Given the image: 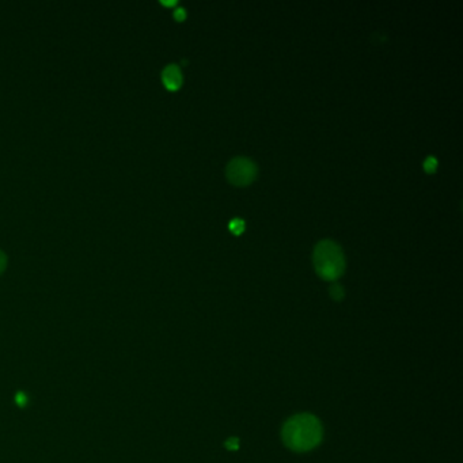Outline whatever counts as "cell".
Segmentation results:
<instances>
[{
    "label": "cell",
    "instance_id": "6da1fadb",
    "mask_svg": "<svg viewBox=\"0 0 463 463\" xmlns=\"http://www.w3.org/2000/svg\"><path fill=\"white\" fill-rule=\"evenodd\" d=\"M322 436V424L310 413L296 415L282 426V442L295 452H306L315 448L321 443Z\"/></svg>",
    "mask_w": 463,
    "mask_h": 463
},
{
    "label": "cell",
    "instance_id": "7a4b0ae2",
    "mask_svg": "<svg viewBox=\"0 0 463 463\" xmlns=\"http://www.w3.org/2000/svg\"><path fill=\"white\" fill-rule=\"evenodd\" d=\"M313 263L317 273L329 282L337 280L345 270V256L337 242L322 240L313 250Z\"/></svg>",
    "mask_w": 463,
    "mask_h": 463
},
{
    "label": "cell",
    "instance_id": "3957f363",
    "mask_svg": "<svg viewBox=\"0 0 463 463\" xmlns=\"http://www.w3.org/2000/svg\"><path fill=\"white\" fill-rule=\"evenodd\" d=\"M257 171V164L247 157H235L226 166V176L228 181L238 186H244L254 181Z\"/></svg>",
    "mask_w": 463,
    "mask_h": 463
},
{
    "label": "cell",
    "instance_id": "277c9868",
    "mask_svg": "<svg viewBox=\"0 0 463 463\" xmlns=\"http://www.w3.org/2000/svg\"><path fill=\"white\" fill-rule=\"evenodd\" d=\"M162 81L163 84L169 89V90H178L181 87L182 72L181 68L177 64H169L164 67V70L162 71Z\"/></svg>",
    "mask_w": 463,
    "mask_h": 463
},
{
    "label": "cell",
    "instance_id": "5b68a950",
    "mask_svg": "<svg viewBox=\"0 0 463 463\" xmlns=\"http://www.w3.org/2000/svg\"><path fill=\"white\" fill-rule=\"evenodd\" d=\"M329 292H330V296L334 301H341L344 296H345V291H344L343 287L339 282H333L330 285V288H329Z\"/></svg>",
    "mask_w": 463,
    "mask_h": 463
},
{
    "label": "cell",
    "instance_id": "8992f818",
    "mask_svg": "<svg viewBox=\"0 0 463 463\" xmlns=\"http://www.w3.org/2000/svg\"><path fill=\"white\" fill-rule=\"evenodd\" d=\"M424 169L428 173H433L438 169V159L435 157H426V159L424 161Z\"/></svg>",
    "mask_w": 463,
    "mask_h": 463
},
{
    "label": "cell",
    "instance_id": "52a82bcc",
    "mask_svg": "<svg viewBox=\"0 0 463 463\" xmlns=\"http://www.w3.org/2000/svg\"><path fill=\"white\" fill-rule=\"evenodd\" d=\"M244 228V222L240 219V218H235L230 222V230L234 233V234H241Z\"/></svg>",
    "mask_w": 463,
    "mask_h": 463
},
{
    "label": "cell",
    "instance_id": "ba28073f",
    "mask_svg": "<svg viewBox=\"0 0 463 463\" xmlns=\"http://www.w3.org/2000/svg\"><path fill=\"white\" fill-rule=\"evenodd\" d=\"M224 445H226L227 450H230V451H235V450L240 448V439H238V438H230V439L224 443Z\"/></svg>",
    "mask_w": 463,
    "mask_h": 463
},
{
    "label": "cell",
    "instance_id": "9c48e42d",
    "mask_svg": "<svg viewBox=\"0 0 463 463\" xmlns=\"http://www.w3.org/2000/svg\"><path fill=\"white\" fill-rule=\"evenodd\" d=\"M15 403H17V405H18L20 407H25V406H26V403H27V397H26V394H25L23 391H20V393H18V394L15 396Z\"/></svg>",
    "mask_w": 463,
    "mask_h": 463
},
{
    "label": "cell",
    "instance_id": "30bf717a",
    "mask_svg": "<svg viewBox=\"0 0 463 463\" xmlns=\"http://www.w3.org/2000/svg\"><path fill=\"white\" fill-rule=\"evenodd\" d=\"M174 18L177 20H180V22H182V20L186 18V11H185L183 7H178V8L174 11Z\"/></svg>",
    "mask_w": 463,
    "mask_h": 463
},
{
    "label": "cell",
    "instance_id": "8fae6325",
    "mask_svg": "<svg viewBox=\"0 0 463 463\" xmlns=\"http://www.w3.org/2000/svg\"><path fill=\"white\" fill-rule=\"evenodd\" d=\"M6 266H7V257L3 252H0V275L4 272Z\"/></svg>",
    "mask_w": 463,
    "mask_h": 463
},
{
    "label": "cell",
    "instance_id": "7c38bea8",
    "mask_svg": "<svg viewBox=\"0 0 463 463\" xmlns=\"http://www.w3.org/2000/svg\"><path fill=\"white\" fill-rule=\"evenodd\" d=\"M163 4H166V6H173V4H176V0H171V1H162Z\"/></svg>",
    "mask_w": 463,
    "mask_h": 463
}]
</instances>
